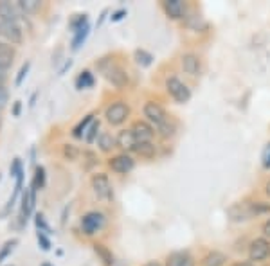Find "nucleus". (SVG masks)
Masks as SVG:
<instances>
[{
    "instance_id": "obj_42",
    "label": "nucleus",
    "mask_w": 270,
    "mask_h": 266,
    "mask_svg": "<svg viewBox=\"0 0 270 266\" xmlns=\"http://www.w3.org/2000/svg\"><path fill=\"white\" fill-rule=\"evenodd\" d=\"M6 79H8V76H6V70H2V68H0V86H4Z\"/></svg>"
},
{
    "instance_id": "obj_39",
    "label": "nucleus",
    "mask_w": 270,
    "mask_h": 266,
    "mask_svg": "<svg viewBox=\"0 0 270 266\" xmlns=\"http://www.w3.org/2000/svg\"><path fill=\"white\" fill-rule=\"evenodd\" d=\"M20 112H22V101H16L13 104V115L14 117H20Z\"/></svg>"
},
{
    "instance_id": "obj_35",
    "label": "nucleus",
    "mask_w": 270,
    "mask_h": 266,
    "mask_svg": "<svg viewBox=\"0 0 270 266\" xmlns=\"http://www.w3.org/2000/svg\"><path fill=\"white\" fill-rule=\"evenodd\" d=\"M36 229H38V232H50V229H49V225L45 223V220H44V216L42 214H36Z\"/></svg>"
},
{
    "instance_id": "obj_13",
    "label": "nucleus",
    "mask_w": 270,
    "mask_h": 266,
    "mask_svg": "<svg viewBox=\"0 0 270 266\" xmlns=\"http://www.w3.org/2000/svg\"><path fill=\"white\" fill-rule=\"evenodd\" d=\"M135 144H137V139H135L134 131L132 130H122L119 135H117V146L126 151H134Z\"/></svg>"
},
{
    "instance_id": "obj_10",
    "label": "nucleus",
    "mask_w": 270,
    "mask_h": 266,
    "mask_svg": "<svg viewBox=\"0 0 270 266\" xmlns=\"http://www.w3.org/2000/svg\"><path fill=\"white\" fill-rule=\"evenodd\" d=\"M108 166L112 167V171L126 175V173H130L132 169H134L135 162H134V158L128 157V155H117V157H114L112 160L108 162Z\"/></svg>"
},
{
    "instance_id": "obj_15",
    "label": "nucleus",
    "mask_w": 270,
    "mask_h": 266,
    "mask_svg": "<svg viewBox=\"0 0 270 266\" xmlns=\"http://www.w3.org/2000/svg\"><path fill=\"white\" fill-rule=\"evenodd\" d=\"M164 9H166L168 16L170 18H182V14H184V2L182 0H166L164 2Z\"/></svg>"
},
{
    "instance_id": "obj_23",
    "label": "nucleus",
    "mask_w": 270,
    "mask_h": 266,
    "mask_svg": "<svg viewBox=\"0 0 270 266\" xmlns=\"http://www.w3.org/2000/svg\"><path fill=\"white\" fill-rule=\"evenodd\" d=\"M45 185V169L42 166H38L34 169V178H32V189L34 191H38V189H42Z\"/></svg>"
},
{
    "instance_id": "obj_38",
    "label": "nucleus",
    "mask_w": 270,
    "mask_h": 266,
    "mask_svg": "<svg viewBox=\"0 0 270 266\" xmlns=\"http://www.w3.org/2000/svg\"><path fill=\"white\" fill-rule=\"evenodd\" d=\"M126 16V9H119L116 11V13L112 14V22H119V20H122Z\"/></svg>"
},
{
    "instance_id": "obj_32",
    "label": "nucleus",
    "mask_w": 270,
    "mask_h": 266,
    "mask_svg": "<svg viewBox=\"0 0 270 266\" xmlns=\"http://www.w3.org/2000/svg\"><path fill=\"white\" fill-rule=\"evenodd\" d=\"M20 175H24V167H22V160L20 158H14L13 164H11V176L18 178Z\"/></svg>"
},
{
    "instance_id": "obj_14",
    "label": "nucleus",
    "mask_w": 270,
    "mask_h": 266,
    "mask_svg": "<svg viewBox=\"0 0 270 266\" xmlns=\"http://www.w3.org/2000/svg\"><path fill=\"white\" fill-rule=\"evenodd\" d=\"M166 266H194V261L188 252H173L168 257Z\"/></svg>"
},
{
    "instance_id": "obj_11",
    "label": "nucleus",
    "mask_w": 270,
    "mask_h": 266,
    "mask_svg": "<svg viewBox=\"0 0 270 266\" xmlns=\"http://www.w3.org/2000/svg\"><path fill=\"white\" fill-rule=\"evenodd\" d=\"M132 131H134L137 142H152L153 135H155V130H153L152 124H148V122H144V121L135 122Z\"/></svg>"
},
{
    "instance_id": "obj_28",
    "label": "nucleus",
    "mask_w": 270,
    "mask_h": 266,
    "mask_svg": "<svg viewBox=\"0 0 270 266\" xmlns=\"http://www.w3.org/2000/svg\"><path fill=\"white\" fill-rule=\"evenodd\" d=\"M157 131H158V135H160V137H164V139H170V137L175 135V124H173L171 121H168V122H164L162 126H158Z\"/></svg>"
},
{
    "instance_id": "obj_27",
    "label": "nucleus",
    "mask_w": 270,
    "mask_h": 266,
    "mask_svg": "<svg viewBox=\"0 0 270 266\" xmlns=\"http://www.w3.org/2000/svg\"><path fill=\"white\" fill-rule=\"evenodd\" d=\"M18 245V239H9V241H6L4 247L0 248V265L6 261V257L9 256V254L13 252V248Z\"/></svg>"
},
{
    "instance_id": "obj_47",
    "label": "nucleus",
    "mask_w": 270,
    "mask_h": 266,
    "mask_svg": "<svg viewBox=\"0 0 270 266\" xmlns=\"http://www.w3.org/2000/svg\"><path fill=\"white\" fill-rule=\"evenodd\" d=\"M42 266H52V265H49V263H44V265H42Z\"/></svg>"
},
{
    "instance_id": "obj_33",
    "label": "nucleus",
    "mask_w": 270,
    "mask_h": 266,
    "mask_svg": "<svg viewBox=\"0 0 270 266\" xmlns=\"http://www.w3.org/2000/svg\"><path fill=\"white\" fill-rule=\"evenodd\" d=\"M36 239H38V245L42 247V250H50V241H49V238L45 236V232H36Z\"/></svg>"
},
{
    "instance_id": "obj_41",
    "label": "nucleus",
    "mask_w": 270,
    "mask_h": 266,
    "mask_svg": "<svg viewBox=\"0 0 270 266\" xmlns=\"http://www.w3.org/2000/svg\"><path fill=\"white\" fill-rule=\"evenodd\" d=\"M263 234H265L266 238H270V220L266 221L265 225H263Z\"/></svg>"
},
{
    "instance_id": "obj_24",
    "label": "nucleus",
    "mask_w": 270,
    "mask_h": 266,
    "mask_svg": "<svg viewBox=\"0 0 270 266\" xmlns=\"http://www.w3.org/2000/svg\"><path fill=\"white\" fill-rule=\"evenodd\" d=\"M18 5H20L22 13L27 14V13H34V11H38L42 4L38 2V0H20V2H18Z\"/></svg>"
},
{
    "instance_id": "obj_31",
    "label": "nucleus",
    "mask_w": 270,
    "mask_h": 266,
    "mask_svg": "<svg viewBox=\"0 0 270 266\" xmlns=\"http://www.w3.org/2000/svg\"><path fill=\"white\" fill-rule=\"evenodd\" d=\"M29 68H31V63H29V61H26V63H24L22 67H20L16 79H14V86H20V85H22L24 79H26V76L29 74Z\"/></svg>"
},
{
    "instance_id": "obj_29",
    "label": "nucleus",
    "mask_w": 270,
    "mask_h": 266,
    "mask_svg": "<svg viewBox=\"0 0 270 266\" xmlns=\"http://www.w3.org/2000/svg\"><path fill=\"white\" fill-rule=\"evenodd\" d=\"M86 23H88V16H86V14H78L76 18L70 20V29L76 32L78 29H81L83 25H86Z\"/></svg>"
},
{
    "instance_id": "obj_40",
    "label": "nucleus",
    "mask_w": 270,
    "mask_h": 266,
    "mask_svg": "<svg viewBox=\"0 0 270 266\" xmlns=\"http://www.w3.org/2000/svg\"><path fill=\"white\" fill-rule=\"evenodd\" d=\"M65 155H67V157H70V158H74L78 155V151L72 148V146H65Z\"/></svg>"
},
{
    "instance_id": "obj_37",
    "label": "nucleus",
    "mask_w": 270,
    "mask_h": 266,
    "mask_svg": "<svg viewBox=\"0 0 270 266\" xmlns=\"http://www.w3.org/2000/svg\"><path fill=\"white\" fill-rule=\"evenodd\" d=\"M261 160H263V166L270 167V144H266V148H265V151H263V157H261Z\"/></svg>"
},
{
    "instance_id": "obj_4",
    "label": "nucleus",
    "mask_w": 270,
    "mask_h": 266,
    "mask_svg": "<svg viewBox=\"0 0 270 266\" xmlns=\"http://www.w3.org/2000/svg\"><path fill=\"white\" fill-rule=\"evenodd\" d=\"M166 88H168V92H170V95L176 101V103L184 104L191 99V92H189V88L184 85V83L180 81V79H176V77H170V79H168Z\"/></svg>"
},
{
    "instance_id": "obj_7",
    "label": "nucleus",
    "mask_w": 270,
    "mask_h": 266,
    "mask_svg": "<svg viewBox=\"0 0 270 266\" xmlns=\"http://www.w3.org/2000/svg\"><path fill=\"white\" fill-rule=\"evenodd\" d=\"M144 115L148 117V121L152 122V124H155V128L162 126L164 122L170 121L168 115H166V110L162 108L160 104H157V103H146L144 104Z\"/></svg>"
},
{
    "instance_id": "obj_18",
    "label": "nucleus",
    "mask_w": 270,
    "mask_h": 266,
    "mask_svg": "<svg viewBox=\"0 0 270 266\" xmlns=\"http://www.w3.org/2000/svg\"><path fill=\"white\" fill-rule=\"evenodd\" d=\"M98 144H99V149L106 153V151H112V149L117 146V139H114L112 133H106V131H104V133H101V135H99Z\"/></svg>"
},
{
    "instance_id": "obj_25",
    "label": "nucleus",
    "mask_w": 270,
    "mask_h": 266,
    "mask_svg": "<svg viewBox=\"0 0 270 266\" xmlns=\"http://www.w3.org/2000/svg\"><path fill=\"white\" fill-rule=\"evenodd\" d=\"M92 122H94V115H86V117L83 119V121H81L76 128H74V131H72V135L76 137V139H80V137H83V135H85L86 126H88V124H92Z\"/></svg>"
},
{
    "instance_id": "obj_3",
    "label": "nucleus",
    "mask_w": 270,
    "mask_h": 266,
    "mask_svg": "<svg viewBox=\"0 0 270 266\" xmlns=\"http://www.w3.org/2000/svg\"><path fill=\"white\" fill-rule=\"evenodd\" d=\"M92 187H94V193L98 194V198L104 200V202H110L114 198L112 184H110L104 173H98V175L92 176Z\"/></svg>"
},
{
    "instance_id": "obj_26",
    "label": "nucleus",
    "mask_w": 270,
    "mask_h": 266,
    "mask_svg": "<svg viewBox=\"0 0 270 266\" xmlns=\"http://www.w3.org/2000/svg\"><path fill=\"white\" fill-rule=\"evenodd\" d=\"M135 59H137V63H139L140 67H150L153 61V56L150 54V52H146V50L137 49L135 50Z\"/></svg>"
},
{
    "instance_id": "obj_21",
    "label": "nucleus",
    "mask_w": 270,
    "mask_h": 266,
    "mask_svg": "<svg viewBox=\"0 0 270 266\" xmlns=\"http://www.w3.org/2000/svg\"><path fill=\"white\" fill-rule=\"evenodd\" d=\"M86 36H88V23L86 25H83L81 29H78L76 32H74V38H72V49L78 50L83 43H85Z\"/></svg>"
},
{
    "instance_id": "obj_45",
    "label": "nucleus",
    "mask_w": 270,
    "mask_h": 266,
    "mask_svg": "<svg viewBox=\"0 0 270 266\" xmlns=\"http://www.w3.org/2000/svg\"><path fill=\"white\" fill-rule=\"evenodd\" d=\"M265 191H266V194H268V196H270V182H268V184H266V187H265Z\"/></svg>"
},
{
    "instance_id": "obj_20",
    "label": "nucleus",
    "mask_w": 270,
    "mask_h": 266,
    "mask_svg": "<svg viewBox=\"0 0 270 266\" xmlns=\"http://www.w3.org/2000/svg\"><path fill=\"white\" fill-rule=\"evenodd\" d=\"M225 261H227V257H225L222 252H212V254H209V256L204 257L202 266H224Z\"/></svg>"
},
{
    "instance_id": "obj_22",
    "label": "nucleus",
    "mask_w": 270,
    "mask_h": 266,
    "mask_svg": "<svg viewBox=\"0 0 270 266\" xmlns=\"http://www.w3.org/2000/svg\"><path fill=\"white\" fill-rule=\"evenodd\" d=\"M92 85H94V76H92L88 70H83L76 79V88L83 90V88H90Z\"/></svg>"
},
{
    "instance_id": "obj_16",
    "label": "nucleus",
    "mask_w": 270,
    "mask_h": 266,
    "mask_svg": "<svg viewBox=\"0 0 270 266\" xmlns=\"http://www.w3.org/2000/svg\"><path fill=\"white\" fill-rule=\"evenodd\" d=\"M182 68L189 76H196L200 72V59L194 54H184L182 56Z\"/></svg>"
},
{
    "instance_id": "obj_5",
    "label": "nucleus",
    "mask_w": 270,
    "mask_h": 266,
    "mask_svg": "<svg viewBox=\"0 0 270 266\" xmlns=\"http://www.w3.org/2000/svg\"><path fill=\"white\" fill-rule=\"evenodd\" d=\"M104 225V216L101 214V212H86L85 216L81 218V229H83V232H85L86 236H92L96 234L98 230H101Z\"/></svg>"
},
{
    "instance_id": "obj_6",
    "label": "nucleus",
    "mask_w": 270,
    "mask_h": 266,
    "mask_svg": "<svg viewBox=\"0 0 270 266\" xmlns=\"http://www.w3.org/2000/svg\"><path fill=\"white\" fill-rule=\"evenodd\" d=\"M128 113H130V108H128L124 103H114L106 108L104 117H106V121L110 122L112 126H119V124H122V122L126 121Z\"/></svg>"
},
{
    "instance_id": "obj_44",
    "label": "nucleus",
    "mask_w": 270,
    "mask_h": 266,
    "mask_svg": "<svg viewBox=\"0 0 270 266\" xmlns=\"http://www.w3.org/2000/svg\"><path fill=\"white\" fill-rule=\"evenodd\" d=\"M232 266H254L252 263H234Z\"/></svg>"
},
{
    "instance_id": "obj_34",
    "label": "nucleus",
    "mask_w": 270,
    "mask_h": 266,
    "mask_svg": "<svg viewBox=\"0 0 270 266\" xmlns=\"http://www.w3.org/2000/svg\"><path fill=\"white\" fill-rule=\"evenodd\" d=\"M96 252H98L99 256L103 257V259H104V263H106V265H112V263H114V257H112V254L108 252V250H104V248H103V245H96Z\"/></svg>"
},
{
    "instance_id": "obj_1",
    "label": "nucleus",
    "mask_w": 270,
    "mask_h": 266,
    "mask_svg": "<svg viewBox=\"0 0 270 266\" xmlns=\"http://www.w3.org/2000/svg\"><path fill=\"white\" fill-rule=\"evenodd\" d=\"M99 70H101L103 76L106 77L114 86H117V88H124V86L128 85V74H126L119 65L112 63V61H101V63H99Z\"/></svg>"
},
{
    "instance_id": "obj_9",
    "label": "nucleus",
    "mask_w": 270,
    "mask_h": 266,
    "mask_svg": "<svg viewBox=\"0 0 270 266\" xmlns=\"http://www.w3.org/2000/svg\"><path fill=\"white\" fill-rule=\"evenodd\" d=\"M268 254H270V243L265 238H258L250 243V248H248L250 261H263V259H266Z\"/></svg>"
},
{
    "instance_id": "obj_36",
    "label": "nucleus",
    "mask_w": 270,
    "mask_h": 266,
    "mask_svg": "<svg viewBox=\"0 0 270 266\" xmlns=\"http://www.w3.org/2000/svg\"><path fill=\"white\" fill-rule=\"evenodd\" d=\"M9 101V92L6 86H0V110L6 108V104H8Z\"/></svg>"
},
{
    "instance_id": "obj_2",
    "label": "nucleus",
    "mask_w": 270,
    "mask_h": 266,
    "mask_svg": "<svg viewBox=\"0 0 270 266\" xmlns=\"http://www.w3.org/2000/svg\"><path fill=\"white\" fill-rule=\"evenodd\" d=\"M0 38L6 40V43H9V45H20L24 38L20 23L0 20Z\"/></svg>"
},
{
    "instance_id": "obj_48",
    "label": "nucleus",
    "mask_w": 270,
    "mask_h": 266,
    "mask_svg": "<svg viewBox=\"0 0 270 266\" xmlns=\"http://www.w3.org/2000/svg\"><path fill=\"white\" fill-rule=\"evenodd\" d=\"M0 126H2V117H0Z\"/></svg>"
},
{
    "instance_id": "obj_8",
    "label": "nucleus",
    "mask_w": 270,
    "mask_h": 266,
    "mask_svg": "<svg viewBox=\"0 0 270 266\" xmlns=\"http://www.w3.org/2000/svg\"><path fill=\"white\" fill-rule=\"evenodd\" d=\"M24 16L18 2H9V0H0V20L6 22H18V18Z\"/></svg>"
},
{
    "instance_id": "obj_46",
    "label": "nucleus",
    "mask_w": 270,
    "mask_h": 266,
    "mask_svg": "<svg viewBox=\"0 0 270 266\" xmlns=\"http://www.w3.org/2000/svg\"><path fill=\"white\" fill-rule=\"evenodd\" d=\"M146 266H160V265H158V263H148Z\"/></svg>"
},
{
    "instance_id": "obj_43",
    "label": "nucleus",
    "mask_w": 270,
    "mask_h": 266,
    "mask_svg": "<svg viewBox=\"0 0 270 266\" xmlns=\"http://www.w3.org/2000/svg\"><path fill=\"white\" fill-rule=\"evenodd\" d=\"M70 65H72V59H68L67 63L63 65V68H62V70H60V76H63V72H65V70H67V68H70Z\"/></svg>"
},
{
    "instance_id": "obj_30",
    "label": "nucleus",
    "mask_w": 270,
    "mask_h": 266,
    "mask_svg": "<svg viewBox=\"0 0 270 266\" xmlns=\"http://www.w3.org/2000/svg\"><path fill=\"white\" fill-rule=\"evenodd\" d=\"M98 131H99V121H94L92 124H90L88 131L85 133V140L88 142V144H92L96 140V137H98Z\"/></svg>"
},
{
    "instance_id": "obj_19",
    "label": "nucleus",
    "mask_w": 270,
    "mask_h": 266,
    "mask_svg": "<svg viewBox=\"0 0 270 266\" xmlns=\"http://www.w3.org/2000/svg\"><path fill=\"white\" fill-rule=\"evenodd\" d=\"M134 151L144 158H153L155 157V153H157V148H155L152 142H137Z\"/></svg>"
},
{
    "instance_id": "obj_17",
    "label": "nucleus",
    "mask_w": 270,
    "mask_h": 266,
    "mask_svg": "<svg viewBox=\"0 0 270 266\" xmlns=\"http://www.w3.org/2000/svg\"><path fill=\"white\" fill-rule=\"evenodd\" d=\"M32 209H34V205L31 202V193H29V189H26L22 193V209H20V221L22 223H26L27 218L31 216Z\"/></svg>"
},
{
    "instance_id": "obj_12",
    "label": "nucleus",
    "mask_w": 270,
    "mask_h": 266,
    "mask_svg": "<svg viewBox=\"0 0 270 266\" xmlns=\"http://www.w3.org/2000/svg\"><path fill=\"white\" fill-rule=\"evenodd\" d=\"M14 61V49L6 41H0V68L8 70Z\"/></svg>"
}]
</instances>
